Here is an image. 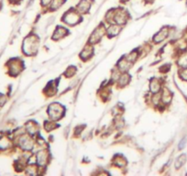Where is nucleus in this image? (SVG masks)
Masks as SVG:
<instances>
[{"label": "nucleus", "instance_id": "nucleus-1", "mask_svg": "<svg viewBox=\"0 0 187 176\" xmlns=\"http://www.w3.org/2000/svg\"><path fill=\"white\" fill-rule=\"evenodd\" d=\"M49 114L52 119H58L63 114V107L59 104H52L49 107Z\"/></svg>", "mask_w": 187, "mask_h": 176}, {"label": "nucleus", "instance_id": "nucleus-2", "mask_svg": "<svg viewBox=\"0 0 187 176\" xmlns=\"http://www.w3.org/2000/svg\"><path fill=\"white\" fill-rule=\"evenodd\" d=\"M38 44L34 38H28L24 42V52L27 54H32L37 51Z\"/></svg>", "mask_w": 187, "mask_h": 176}, {"label": "nucleus", "instance_id": "nucleus-3", "mask_svg": "<svg viewBox=\"0 0 187 176\" xmlns=\"http://www.w3.org/2000/svg\"><path fill=\"white\" fill-rule=\"evenodd\" d=\"M20 146L25 149H31L33 146V141L31 140V138H29L28 136H23L22 138H20Z\"/></svg>", "mask_w": 187, "mask_h": 176}, {"label": "nucleus", "instance_id": "nucleus-4", "mask_svg": "<svg viewBox=\"0 0 187 176\" xmlns=\"http://www.w3.org/2000/svg\"><path fill=\"white\" fill-rule=\"evenodd\" d=\"M79 16L75 13H73V12H69L68 14H66V16L64 17V21H66V23L68 24H75L78 22L79 20Z\"/></svg>", "mask_w": 187, "mask_h": 176}, {"label": "nucleus", "instance_id": "nucleus-5", "mask_svg": "<svg viewBox=\"0 0 187 176\" xmlns=\"http://www.w3.org/2000/svg\"><path fill=\"white\" fill-rule=\"evenodd\" d=\"M37 160H38L39 164L41 165L46 164L48 160V153H46L45 151H40L37 155Z\"/></svg>", "mask_w": 187, "mask_h": 176}, {"label": "nucleus", "instance_id": "nucleus-6", "mask_svg": "<svg viewBox=\"0 0 187 176\" xmlns=\"http://www.w3.org/2000/svg\"><path fill=\"white\" fill-rule=\"evenodd\" d=\"M167 34H168V31L167 29H163L161 30L155 37H154V41L155 42H160V41H162L166 37H167Z\"/></svg>", "mask_w": 187, "mask_h": 176}, {"label": "nucleus", "instance_id": "nucleus-7", "mask_svg": "<svg viewBox=\"0 0 187 176\" xmlns=\"http://www.w3.org/2000/svg\"><path fill=\"white\" fill-rule=\"evenodd\" d=\"M115 20L119 23V24H123L126 22L127 20V15L123 12V11H118V13L115 16Z\"/></svg>", "mask_w": 187, "mask_h": 176}, {"label": "nucleus", "instance_id": "nucleus-8", "mask_svg": "<svg viewBox=\"0 0 187 176\" xmlns=\"http://www.w3.org/2000/svg\"><path fill=\"white\" fill-rule=\"evenodd\" d=\"M102 29H103V28H102ZM102 29H101V28H100V29H97V30L94 32V34L92 35L91 40H90V41H91L92 43H95V42H96V41H99V39H100L101 36L103 35V31H101Z\"/></svg>", "mask_w": 187, "mask_h": 176}, {"label": "nucleus", "instance_id": "nucleus-9", "mask_svg": "<svg viewBox=\"0 0 187 176\" xmlns=\"http://www.w3.org/2000/svg\"><path fill=\"white\" fill-rule=\"evenodd\" d=\"M65 33H66V31H65V29H63V28H58L57 29V31H55V33H54V35H53V38L54 39H59V38H62V37H63L64 35H65Z\"/></svg>", "mask_w": 187, "mask_h": 176}, {"label": "nucleus", "instance_id": "nucleus-10", "mask_svg": "<svg viewBox=\"0 0 187 176\" xmlns=\"http://www.w3.org/2000/svg\"><path fill=\"white\" fill-rule=\"evenodd\" d=\"M89 8V4L87 3V1H85V0H83V1L79 4L78 6V10L82 13L85 12Z\"/></svg>", "mask_w": 187, "mask_h": 176}, {"label": "nucleus", "instance_id": "nucleus-11", "mask_svg": "<svg viewBox=\"0 0 187 176\" xmlns=\"http://www.w3.org/2000/svg\"><path fill=\"white\" fill-rule=\"evenodd\" d=\"M119 32V27L117 25H113L110 28H108V35L110 36H116Z\"/></svg>", "mask_w": 187, "mask_h": 176}, {"label": "nucleus", "instance_id": "nucleus-12", "mask_svg": "<svg viewBox=\"0 0 187 176\" xmlns=\"http://www.w3.org/2000/svg\"><path fill=\"white\" fill-rule=\"evenodd\" d=\"M160 84H159L158 81L154 80V81L150 84V89H151V91H152L153 93H157V92L160 90Z\"/></svg>", "mask_w": 187, "mask_h": 176}, {"label": "nucleus", "instance_id": "nucleus-13", "mask_svg": "<svg viewBox=\"0 0 187 176\" xmlns=\"http://www.w3.org/2000/svg\"><path fill=\"white\" fill-rule=\"evenodd\" d=\"M185 159H186V157L184 156V155H182V156H180L178 159H177V160L175 161V167L176 168H180L183 163H184V161H185Z\"/></svg>", "mask_w": 187, "mask_h": 176}, {"label": "nucleus", "instance_id": "nucleus-14", "mask_svg": "<svg viewBox=\"0 0 187 176\" xmlns=\"http://www.w3.org/2000/svg\"><path fill=\"white\" fill-rule=\"evenodd\" d=\"M10 142L8 138H0V148L1 149H6L9 146Z\"/></svg>", "mask_w": 187, "mask_h": 176}, {"label": "nucleus", "instance_id": "nucleus-15", "mask_svg": "<svg viewBox=\"0 0 187 176\" xmlns=\"http://www.w3.org/2000/svg\"><path fill=\"white\" fill-rule=\"evenodd\" d=\"M91 54H92V50H91V49H86V50H85V51L81 53V57L84 58V59H86V58H88Z\"/></svg>", "mask_w": 187, "mask_h": 176}, {"label": "nucleus", "instance_id": "nucleus-16", "mask_svg": "<svg viewBox=\"0 0 187 176\" xmlns=\"http://www.w3.org/2000/svg\"><path fill=\"white\" fill-rule=\"evenodd\" d=\"M64 0H54L53 3H52V9H57L59 7H61L63 5Z\"/></svg>", "mask_w": 187, "mask_h": 176}, {"label": "nucleus", "instance_id": "nucleus-17", "mask_svg": "<svg viewBox=\"0 0 187 176\" xmlns=\"http://www.w3.org/2000/svg\"><path fill=\"white\" fill-rule=\"evenodd\" d=\"M180 65L183 66V67H187V56H184L183 58H182L179 62Z\"/></svg>", "mask_w": 187, "mask_h": 176}, {"label": "nucleus", "instance_id": "nucleus-18", "mask_svg": "<svg viewBox=\"0 0 187 176\" xmlns=\"http://www.w3.org/2000/svg\"><path fill=\"white\" fill-rule=\"evenodd\" d=\"M28 130L31 133H35L36 132V126L35 125H29L28 124Z\"/></svg>", "mask_w": 187, "mask_h": 176}, {"label": "nucleus", "instance_id": "nucleus-19", "mask_svg": "<svg viewBox=\"0 0 187 176\" xmlns=\"http://www.w3.org/2000/svg\"><path fill=\"white\" fill-rule=\"evenodd\" d=\"M181 77H182L183 80L187 81V70H183V71L182 72V74H181Z\"/></svg>", "mask_w": 187, "mask_h": 176}, {"label": "nucleus", "instance_id": "nucleus-20", "mask_svg": "<svg viewBox=\"0 0 187 176\" xmlns=\"http://www.w3.org/2000/svg\"><path fill=\"white\" fill-rule=\"evenodd\" d=\"M51 2V0H42V5H48Z\"/></svg>", "mask_w": 187, "mask_h": 176}]
</instances>
